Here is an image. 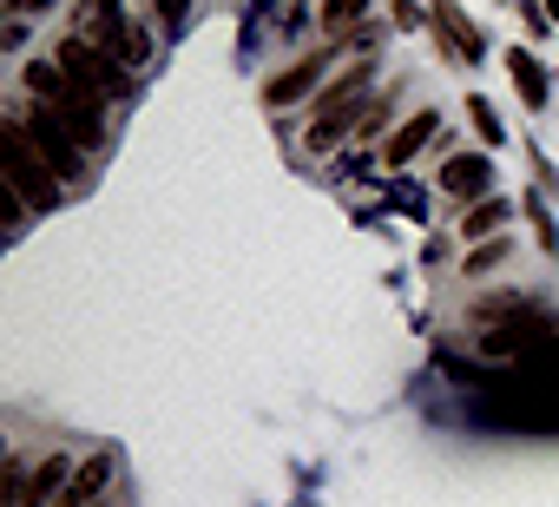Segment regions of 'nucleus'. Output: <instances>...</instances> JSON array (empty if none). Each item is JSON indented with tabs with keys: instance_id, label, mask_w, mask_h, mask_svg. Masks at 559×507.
I'll return each instance as SVG.
<instances>
[{
	"instance_id": "obj_8",
	"label": "nucleus",
	"mask_w": 559,
	"mask_h": 507,
	"mask_svg": "<svg viewBox=\"0 0 559 507\" xmlns=\"http://www.w3.org/2000/svg\"><path fill=\"white\" fill-rule=\"evenodd\" d=\"M435 126H441V113H428V106H421L415 119H402V126L389 132V145H382V165H389V172L415 165V158H421V145L435 139Z\"/></svg>"
},
{
	"instance_id": "obj_5",
	"label": "nucleus",
	"mask_w": 559,
	"mask_h": 507,
	"mask_svg": "<svg viewBox=\"0 0 559 507\" xmlns=\"http://www.w3.org/2000/svg\"><path fill=\"white\" fill-rule=\"evenodd\" d=\"M330 60H336V47H323V54H304L297 67H284L270 86H263V106H297L304 93H317L323 86V73H330Z\"/></svg>"
},
{
	"instance_id": "obj_18",
	"label": "nucleus",
	"mask_w": 559,
	"mask_h": 507,
	"mask_svg": "<svg viewBox=\"0 0 559 507\" xmlns=\"http://www.w3.org/2000/svg\"><path fill=\"white\" fill-rule=\"evenodd\" d=\"M21 494H27V468H21V461H8V474H0V500L21 507Z\"/></svg>"
},
{
	"instance_id": "obj_19",
	"label": "nucleus",
	"mask_w": 559,
	"mask_h": 507,
	"mask_svg": "<svg viewBox=\"0 0 559 507\" xmlns=\"http://www.w3.org/2000/svg\"><path fill=\"white\" fill-rule=\"evenodd\" d=\"M152 14H158L165 27H185V14H191V0H152Z\"/></svg>"
},
{
	"instance_id": "obj_14",
	"label": "nucleus",
	"mask_w": 559,
	"mask_h": 507,
	"mask_svg": "<svg viewBox=\"0 0 559 507\" xmlns=\"http://www.w3.org/2000/svg\"><path fill=\"white\" fill-rule=\"evenodd\" d=\"M467 119H474V132H480V145H487V152L507 139V132H500V119H493V106H487L480 93H467Z\"/></svg>"
},
{
	"instance_id": "obj_6",
	"label": "nucleus",
	"mask_w": 559,
	"mask_h": 507,
	"mask_svg": "<svg viewBox=\"0 0 559 507\" xmlns=\"http://www.w3.org/2000/svg\"><path fill=\"white\" fill-rule=\"evenodd\" d=\"M428 27H435V34H441V47H448L454 60H467V67H474V60L487 54L480 27H474V21H467L461 8H454V0H428Z\"/></svg>"
},
{
	"instance_id": "obj_11",
	"label": "nucleus",
	"mask_w": 559,
	"mask_h": 507,
	"mask_svg": "<svg viewBox=\"0 0 559 507\" xmlns=\"http://www.w3.org/2000/svg\"><path fill=\"white\" fill-rule=\"evenodd\" d=\"M73 481V468L60 461V455H47L34 474H27V494H21V507H47V500H60V487Z\"/></svg>"
},
{
	"instance_id": "obj_15",
	"label": "nucleus",
	"mask_w": 559,
	"mask_h": 507,
	"mask_svg": "<svg viewBox=\"0 0 559 507\" xmlns=\"http://www.w3.org/2000/svg\"><path fill=\"white\" fill-rule=\"evenodd\" d=\"M526 224H533V237H539V250H559V231H552V211L539 204V191H526Z\"/></svg>"
},
{
	"instance_id": "obj_1",
	"label": "nucleus",
	"mask_w": 559,
	"mask_h": 507,
	"mask_svg": "<svg viewBox=\"0 0 559 507\" xmlns=\"http://www.w3.org/2000/svg\"><path fill=\"white\" fill-rule=\"evenodd\" d=\"M0 185H14L34 211H53L60 204V172L34 152V139L8 119V126H0Z\"/></svg>"
},
{
	"instance_id": "obj_16",
	"label": "nucleus",
	"mask_w": 559,
	"mask_h": 507,
	"mask_svg": "<svg viewBox=\"0 0 559 507\" xmlns=\"http://www.w3.org/2000/svg\"><path fill=\"white\" fill-rule=\"evenodd\" d=\"M362 14H369V0H323V27H336V34L356 27Z\"/></svg>"
},
{
	"instance_id": "obj_13",
	"label": "nucleus",
	"mask_w": 559,
	"mask_h": 507,
	"mask_svg": "<svg viewBox=\"0 0 559 507\" xmlns=\"http://www.w3.org/2000/svg\"><path fill=\"white\" fill-rule=\"evenodd\" d=\"M507 217H513V211H507L500 198H480V204H467V217H461V237H467V244H474V237H493Z\"/></svg>"
},
{
	"instance_id": "obj_10",
	"label": "nucleus",
	"mask_w": 559,
	"mask_h": 507,
	"mask_svg": "<svg viewBox=\"0 0 559 507\" xmlns=\"http://www.w3.org/2000/svg\"><path fill=\"white\" fill-rule=\"evenodd\" d=\"M467 317H474V330H500V323H526V317H533V304H526L520 291H493V297H480Z\"/></svg>"
},
{
	"instance_id": "obj_22",
	"label": "nucleus",
	"mask_w": 559,
	"mask_h": 507,
	"mask_svg": "<svg viewBox=\"0 0 559 507\" xmlns=\"http://www.w3.org/2000/svg\"><path fill=\"white\" fill-rule=\"evenodd\" d=\"M546 21H552V27H559V0H546Z\"/></svg>"
},
{
	"instance_id": "obj_17",
	"label": "nucleus",
	"mask_w": 559,
	"mask_h": 507,
	"mask_svg": "<svg viewBox=\"0 0 559 507\" xmlns=\"http://www.w3.org/2000/svg\"><path fill=\"white\" fill-rule=\"evenodd\" d=\"M507 264V244L500 237H487L480 250H467V278H487V271H500Z\"/></svg>"
},
{
	"instance_id": "obj_9",
	"label": "nucleus",
	"mask_w": 559,
	"mask_h": 507,
	"mask_svg": "<svg viewBox=\"0 0 559 507\" xmlns=\"http://www.w3.org/2000/svg\"><path fill=\"white\" fill-rule=\"evenodd\" d=\"M106 487H112V455H86V461L73 468V481L60 487V500H53V507H93Z\"/></svg>"
},
{
	"instance_id": "obj_2",
	"label": "nucleus",
	"mask_w": 559,
	"mask_h": 507,
	"mask_svg": "<svg viewBox=\"0 0 559 507\" xmlns=\"http://www.w3.org/2000/svg\"><path fill=\"white\" fill-rule=\"evenodd\" d=\"M369 80H376V67H369V60H356L336 86H323V93H317L310 132H304V145H310V152H330V145H336V139L362 119V93H369Z\"/></svg>"
},
{
	"instance_id": "obj_20",
	"label": "nucleus",
	"mask_w": 559,
	"mask_h": 507,
	"mask_svg": "<svg viewBox=\"0 0 559 507\" xmlns=\"http://www.w3.org/2000/svg\"><path fill=\"white\" fill-rule=\"evenodd\" d=\"M395 27L408 34V27H421V14H415V0H395Z\"/></svg>"
},
{
	"instance_id": "obj_3",
	"label": "nucleus",
	"mask_w": 559,
	"mask_h": 507,
	"mask_svg": "<svg viewBox=\"0 0 559 507\" xmlns=\"http://www.w3.org/2000/svg\"><path fill=\"white\" fill-rule=\"evenodd\" d=\"M53 60H60V67H67V73H73V80H80V86H86L99 106L126 93V73H119L126 60H119V54H106V47H99V40H86V34L60 40V54H53Z\"/></svg>"
},
{
	"instance_id": "obj_4",
	"label": "nucleus",
	"mask_w": 559,
	"mask_h": 507,
	"mask_svg": "<svg viewBox=\"0 0 559 507\" xmlns=\"http://www.w3.org/2000/svg\"><path fill=\"white\" fill-rule=\"evenodd\" d=\"M14 126L34 139V152H40V158H47L60 178H80V165L93 158V152H86V145H80V139H73V132L53 119V106H47V99H40V106H27V113H14Z\"/></svg>"
},
{
	"instance_id": "obj_12",
	"label": "nucleus",
	"mask_w": 559,
	"mask_h": 507,
	"mask_svg": "<svg viewBox=\"0 0 559 507\" xmlns=\"http://www.w3.org/2000/svg\"><path fill=\"white\" fill-rule=\"evenodd\" d=\"M507 73H513V93H520L526 106H546V67H539L526 47H513V54H507Z\"/></svg>"
},
{
	"instance_id": "obj_21",
	"label": "nucleus",
	"mask_w": 559,
	"mask_h": 507,
	"mask_svg": "<svg viewBox=\"0 0 559 507\" xmlns=\"http://www.w3.org/2000/svg\"><path fill=\"white\" fill-rule=\"evenodd\" d=\"M8 14H40V8H53V0H0Z\"/></svg>"
},
{
	"instance_id": "obj_7",
	"label": "nucleus",
	"mask_w": 559,
	"mask_h": 507,
	"mask_svg": "<svg viewBox=\"0 0 559 507\" xmlns=\"http://www.w3.org/2000/svg\"><path fill=\"white\" fill-rule=\"evenodd\" d=\"M441 191H454V198H487L493 191V158L487 152H454L448 165H441Z\"/></svg>"
}]
</instances>
